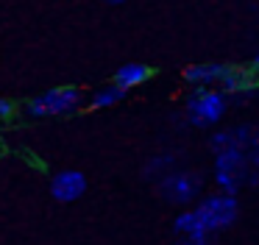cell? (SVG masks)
Here are the masks:
<instances>
[{
	"instance_id": "8",
	"label": "cell",
	"mask_w": 259,
	"mask_h": 245,
	"mask_svg": "<svg viewBox=\"0 0 259 245\" xmlns=\"http://www.w3.org/2000/svg\"><path fill=\"white\" fill-rule=\"evenodd\" d=\"M153 70L148 64H140V61H131V64H123L117 72H114V87H120L123 92L134 87H142L145 81H151Z\"/></svg>"
},
{
	"instance_id": "3",
	"label": "cell",
	"mask_w": 259,
	"mask_h": 245,
	"mask_svg": "<svg viewBox=\"0 0 259 245\" xmlns=\"http://www.w3.org/2000/svg\"><path fill=\"white\" fill-rule=\"evenodd\" d=\"M201 220L203 231L212 234V231H220V228H229L231 223L237 220L240 215V203H237L234 195H226V192H214V195H206L198 206H192Z\"/></svg>"
},
{
	"instance_id": "2",
	"label": "cell",
	"mask_w": 259,
	"mask_h": 245,
	"mask_svg": "<svg viewBox=\"0 0 259 245\" xmlns=\"http://www.w3.org/2000/svg\"><path fill=\"white\" fill-rule=\"evenodd\" d=\"M229 109V95L212 87H195L187 98V120L195 128L218 126Z\"/></svg>"
},
{
	"instance_id": "9",
	"label": "cell",
	"mask_w": 259,
	"mask_h": 245,
	"mask_svg": "<svg viewBox=\"0 0 259 245\" xmlns=\"http://www.w3.org/2000/svg\"><path fill=\"white\" fill-rule=\"evenodd\" d=\"M173 231L181 234V237H209V234L203 231L201 220H198L195 209L179 212V215H176V220H173Z\"/></svg>"
},
{
	"instance_id": "12",
	"label": "cell",
	"mask_w": 259,
	"mask_h": 245,
	"mask_svg": "<svg viewBox=\"0 0 259 245\" xmlns=\"http://www.w3.org/2000/svg\"><path fill=\"white\" fill-rule=\"evenodd\" d=\"M245 184L259 187V150L256 153H248V181Z\"/></svg>"
},
{
	"instance_id": "16",
	"label": "cell",
	"mask_w": 259,
	"mask_h": 245,
	"mask_svg": "<svg viewBox=\"0 0 259 245\" xmlns=\"http://www.w3.org/2000/svg\"><path fill=\"white\" fill-rule=\"evenodd\" d=\"M103 3H109V6H120V3H125V0H103Z\"/></svg>"
},
{
	"instance_id": "11",
	"label": "cell",
	"mask_w": 259,
	"mask_h": 245,
	"mask_svg": "<svg viewBox=\"0 0 259 245\" xmlns=\"http://www.w3.org/2000/svg\"><path fill=\"white\" fill-rule=\"evenodd\" d=\"M125 98V92L120 87H103V89H98L95 95H92V109H109V106H114V103H120V100Z\"/></svg>"
},
{
	"instance_id": "13",
	"label": "cell",
	"mask_w": 259,
	"mask_h": 245,
	"mask_svg": "<svg viewBox=\"0 0 259 245\" xmlns=\"http://www.w3.org/2000/svg\"><path fill=\"white\" fill-rule=\"evenodd\" d=\"M12 114H14V103L9 98H0V120H6Z\"/></svg>"
},
{
	"instance_id": "10",
	"label": "cell",
	"mask_w": 259,
	"mask_h": 245,
	"mask_svg": "<svg viewBox=\"0 0 259 245\" xmlns=\"http://www.w3.org/2000/svg\"><path fill=\"white\" fill-rule=\"evenodd\" d=\"M234 137V148L242 153H256L259 150V126H237L231 128Z\"/></svg>"
},
{
	"instance_id": "14",
	"label": "cell",
	"mask_w": 259,
	"mask_h": 245,
	"mask_svg": "<svg viewBox=\"0 0 259 245\" xmlns=\"http://www.w3.org/2000/svg\"><path fill=\"white\" fill-rule=\"evenodd\" d=\"M179 245H209V239L206 237H184Z\"/></svg>"
},
{
	"instance_id": "17",
	"label": "cell",
	"mask_w": 259,
	"mask_h": 245,
	"mask_svg": "<svg viewBox=\"0 0 259 245\" xmlns=\"http://www.w3.org/2000/svg\"><path fill=\"white\" fill-rule=\"evenodd\" d=\"M256 92H259V87H256Z\"/></svg>"
},
{
	"instance_id": "5",
	"label": "cell",
	"mask_w": 259,
	"mask_h": 245,
	"mask_svg": "<svg viewBox=\"0 0 259 245\" xmlns=\"http://www.w3.org/2000/svg\"><path fill=\"white\" fill-rule=\"evenodd\" d=\"M201 189H203V178L195 170H173L167 176H162V181H159V195L176 206L192 203L201 195Z\"/></svg>"
},
{
	"instance_id": "1",
	"label": "cell",
	"mask_w": 259,
	"mask_h": 245,
	"mask_svg": "<svg viewBox=\"0 0 259 245\" xmlns=\"http://www.w3.org/2000/svg\"><path fill=\"white\" fill-rule=\"evenodd\" d=\"M184 78L192 87H212L226 95H245L253 89L251 72L240 70L231 64H220V61H206V64H190L184 70Z\"/></svg>"
},
{
	"instance_id": "15",
	"label": "cell",
	"mask_w": 259,
	"mask_h": 245,
	"mask_svg": "<svg viewBox=\"0 0 259 245\" xmlns=\"http://www.w3.org/2000/svg\"><path fill=\"white\" fill-rule=\"evenodd\" d=\"M251 70H253V72H256V75H259V50H256V56H253V59H251Z\"/></svg>"
},
{
	"instance_id": "6",
	"label": "cell",
	"mask_w": 259,
	"mask_h": 245,
	"mask_svg": "<svg viewBox=\"0 0 259 245\" xmlns=\"http://www.w3.org/2000/svg\"><path fill=\"white\" fill-rule=\"evenodd\" d=\"M81 92L75 87H53L48 92L36 95L34 100H28V114L31 117H56V114H67L78 106Z\"/></svg>"
},
{
	"instance_id": "7",
	"label": "cell",
	"mask_w": 259,
	"mask_h": 245,
	"mask_svg": "<svg viewBox=\"0 0 259 245\" xmlns=\"http://www.w3.org/2000/svg\"><path fill=\"white\" fill-rule=\"evenodd\" d=\"M87 192V176L81 170H59L51 178V195L59 203H73Z\"/></svg>"
},
{
	"instance_id": "4",
	"label": "cell",
	"mask_w": 259,
	"mask_h": 245,
	"mask_svg": "<svg viewBox=\"0 0 259 245\" xmlns=\"http://www.w3.org/2000/svg\"><path fill=\"white\" fill-rule=\"evenodd\" d=\"M248 181V153L242 150H223L214 153V184L220 192L237 195Z\"/></svg>"
}]
</instances>
